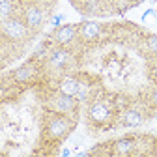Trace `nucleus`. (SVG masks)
Masks as SVG:
<instances>
[{
	"label": "nucleus",
	"mask_w": 157,
	"mask_h": 157,
	"mask_svg": "<svg viewBox=\"0 0 157 157\" xmlns=\"http://www.w3.org/2000/svg\"><path fill=\"white\" fill-rule=\"evenodd\" d=\"M144 122H146L144 112L140 109H136V107L125 109L120 114V118H118V124H120L122 127H127V129H136V127H140Z\"/></svg>",
	"instance_id": "423d86ee"
},
{
	"label": "nucleus",
	"mask_w": 157,
	"mask_h": 157,
	"mask_svg": "<svg viewBox=\"0 0 157 157\" xmlns=\"http://www.w3.org/2000/svg\"><path fill=\"white\" fill-rule=\"evenodd\" d=\"M112 146H114V153L118 157H129L135 153L136 150V142H135V133L133 135H124L120 139L112 140Z\"/></svg>",
	"instance_id": "0eeeda50"
},
{
	"label": "nucleus",
	"mask_w": 157,
	"mask_h": 157,
	"mask_svg": "<svg viewBox=\"0 0 157 157\" xmlns=\"http://www.w3.org/2000/svg\"><path fill=\"white\" fill-rule=\"evenodd\" d=\"M144 47L150 56H157V36L155 34H146L144 37Z\"/></svg>",
	"instance_id": "9d476101"
},
{
	"label": "nucleus",
	"mask_w": 157,
	"mask_h": 157,
	"mask_svg": "<svg viewBox=\"0 0 157 157\" xmlns=\"http://www.w3.org/2000/svg\"><path fill=\"white\" fill-rule=\"evenodd\" d=\"M148 103H150V107L157 112V84L150 90V95H148Z\"/></svg>",
	"instance_id": "9b49d317"
},
{
	"label": "nucleus",
	"mask_w": 157,
	"mask_h": 157,
	"mask_svg": "<svg viewBox=\"0 0 157 157\" xmlns=\"http://www.w3.org/2000/svg\"><path fill=\"white\" fill-rule=\"evenodd\" d=\"M77 26L73 23H64L62 26L54 28V32L51 34V39L54 41L56 47H69L75 39H77Z\"/></svg>",
	"instance_id": "20e7f679"
},
{
	"label": "nucleus",
	"mask_w": 157,
	"mask_h": 157,
	"mask_svg": "<svg viewBox=\"0 0 157 157\" xmlns=\"http://www.w3.org/2000/svg\"><path fill=\"white\" fill-rule=\"evenodd\" d=\"M77 120H78V110H75L71 114L49 112L47 114V120L43 124V139L62 144L67 136L71 135V131L75 129Z\"/></svg>",
	"instance_id": "f257e3e1"
},
{
	"label": "nucleus",
	"mask_w": 157,
	"mask_h": 157,
	"mask_svg": "<svg viewBox=\"0 0 157 157\" xmlns=\"http://www.w3.org/2000/svg\"><path fill=\"white\" fill-rule=\"evenodd\" d=\"M19 15H21V19L25 21V25L32 32H39V30H41V26L45 25V21H47L49 10L43 8V6H39V4H25Z\"/></svg>",
	"instance_id": "7ed1b4c3"
},
{
	"label": "nucleus",
	"mask_w": 157,
	"mask_h": 157,
	"mask_svg": "<svg viewBox=\"0 0 157 157\" xmlns=\"http://www.w3.org/2000/svg\"><path fill=\"white\" fill-rule=\"evenodd\" d=\"M71 155H73V151H71L69 148H64L62 153H60V157H71Z\"/></svg>",
	"instance_id": "4468645a"
},
{
	"label": "nucleus",
	"mask_w": 157,
	"mask_h": 157,
	"mask_svg": "<svg viewBox=\"0 0 157 157\" xmlns=\"http://www.w3.org/2000/svg\"><path fill=\"white\" fill-rule=\"evenodd\" d=\"M73 157H88V151H77Z\"/></svg>",
	"instance_id": "2eb2a0df"
},
{
	"label": "nucleus",
	"mask_w": 157,
	"mask_h": 157,
	"mask_svg": "<svg viewBox=\"0 0 157 157\" xmlns=\"http://www.w3.org/2000/svg\"><path fill=\"white\" fill-rule=\"evenodd\" d=\"M15 10L17 8L11 0H0V21H6V19H10L13 15H19Z\"/></svg>",
	"instance_id": "1a4fd4ad"
},
{
	"label": "nucleus",
	"mask_w": 157,
	"mask_h": 157,
	"mask_svg": "<svg viewBox=\"0 0 157 157\" xmlns=\"http://www.w3.org/2000/svg\"><path fill=\"white\" fill-rule=\"evenodd\" d=\"M101 32H103V25L95 21H84L77 26V39L82 43H94L99 39Z\"/></svg>",
	"instance_id": "39448f33"
},
{
	"label": "nucleus",
	"mask_w": 157,
	"mask_h": 157,
	"mask_svg": "<svg viewBox=\"0 0 157 157\" xmlns=\"http://www.w3.org/2000/svg\"><path fill=\"white\" fill-rule=\"evenodd\" d=\"M150 77L153 78L155 84H157V56H153V60L150 64Z\"/></svg>",
	"instance_id": "f8f14e48"
},
{
	"label": "nucleus",
	"mask_w": 157,
	"mask_h": 157,
	"mask_svg": "<svg viewBox=\"0 0 157 157\" xmlns=\"http://www.w3.org/2000/svg\"><path fill=\"white\" fill-rule=\"evenodd\" d=\"M155 118H157V114H155Z\"/></svg>",
	"instance_id": "dca6fc26"
},
{
	"label": "nucleus",
	"mask_w": 157,
	"mask_h": 157,
	"mask_svg": "<svg viewBox=\"0 0 157 157\" xmlns=\"http://www.w3.org/2000/svg\"><path fill=\"white\" fill-rule=\"evenodd\" d=\"M62 21H64V15H62V13H54V15L51 17V25H52L54 28L62 26Z\"/></svg>",
	"instance_id": "ddd939ff"
},
{
	"label": "nucleus",
	"mask_w": 157,
	"mask_h": 157,
	"mask_svg": "<svg viewBox=\"0 0 157 157\" xmlns=\"http://www.w3.org/2000/svg\"><path fill=\"white\" fill-rule=\"evenodd\" d=\"M37 32H32L25 21L21 19V15H13L6 21H0V36L11 43H23L28 39V36H34Z\"/></svg>",
	"instance_id": "f03ea898"
},
{
	"label": "nucleus",
	"mask_w": 157,
	"mask_h": 157,
	"mask_svg": "<svg viewBox=\"0 0 157 157\" xmlns=\"http://www.w3.org/2000/svg\"><path fill=\"white\" fill-rule=\"evenodd\" d=\"M56 90L64 94V95H69V97H77V92H78V78L75 73H66L60 77L58 81V86Z\"/></svg>",
	"instance_id": "6e6552de"
}]
</instances>
